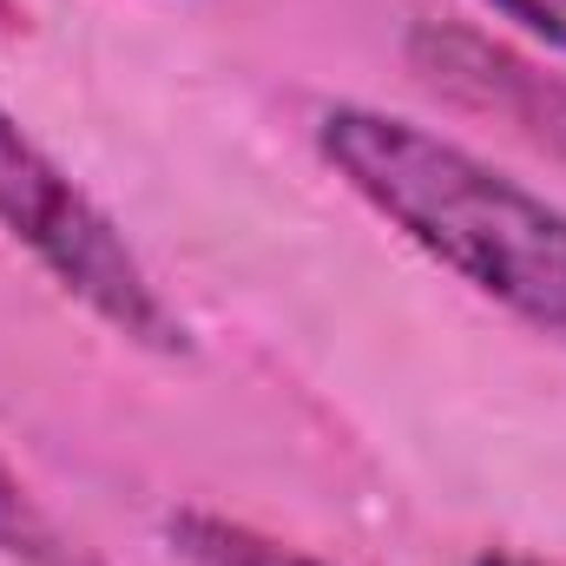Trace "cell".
<instances>
[{
	"instance_id": "3",
	"label": "cell",
	"mask_w": 566,
	"mask_h": 566,
	"mask_svg": "<svg viewBox=\"0 0 566 566\" xmlns=\"http://www.w3.org/2000/svg\"><path fill=\"white\" fill-rule=\"evenodd\" d=\"M409 60L428 73L434 93H448V99H461V106H481V113H501V119H514L527 139L560 145L566 151V86L554 73L527 66L521 53L494 46L488 33L428 20V27L409 33Z\"/></svg>"
},
{
	"instance_id": "2",
	"label": "cell",
	"mask_w": 566,
	"mask_h": 566,
	"mask_svg": "<svg viewBox=\"0 0 566 566\" xmlns=\"http://www.w3.org/2000/svg\"><path fill=\"white\" fill-rule=\"evenodd\" d=\"M0 231L60 283L86 316L151 356H185L191 329L151 283L126 231L99 211V198L0 106Z\"/></svg>"
},
{
	"instance_id": "5",
	"label": "cell",
	"mask_w": 566,
	"mask_h": 566,
	"mask_svg": "<svg viewBox=\"0 0 566 566\" xmlns=\"http://www.w3.org/2000/svg\"><path fill=\"white\" fill-rule=\"evenodd\" d=\"M0 560H13V566H99L33 501V488L7 468V454H0Z\"/></svg>"
},
{
	"instance_id": "7",
	"label": "cell",
	"mask_w": 566,
	"mask_h": 566,
	"mask_svg": "<svg viewBox=\"0 0 566 566\" xmlns=\"http://www.w3.org/2000/svg\"><path fill=\"white\" fill-rule=\"evenodd\" d=\"M474 566H554V560H534V554H481Z\"/></svg>"
},
{
	"instance_id": "4",
	"label": "cell",
	"mask_w": 566,
	"mask_h": 566,
	"mask_svg": "<svg viewBox=\"0 0 566 566\" xmlns=\"http://www.w3.org/2000/svg\"><path fill=\"white\" fill-rule=\"evenodd\" d=\"M165 547L185 566H329L277 541V534H264V527H251V521L211 514V507H171L165 514Z\"/></svg>"
},
{
	"instance_id": "6",
	"label": "cell",
	"mask_w": 566,
	"mask_h": 566,
	"mask_svg": "<svg viewBox=\"0 0 566 566\" xmlns=\"http://www.w3.org/2000/svg\"><path fill=\"white\" fill-rule=\"evenodd\" d=\"M501 27H514L521 40H534V46H547V53H560L566 60V0H481Z\"/></svg>"
},
{
	"instance_id": "1",
	"label": "cell",
	"mask_w": 566,
	"mask_h": 566,
	"mask_svg": "<svg viewBox=\"0 0 566 566\" xmlns=\"http://www.w3.org/2000/svg\"><path fill=\"white\" fill-rule=\"evenodd\" d=\"M316 158L428 264L514 323L566 343V211L422 119L336 99L310 126Z\"/></svg>"
}]
</instances>
